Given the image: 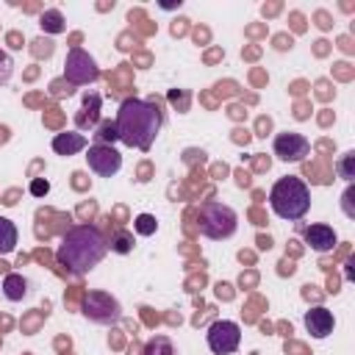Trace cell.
Returning <instances> with one entry per match:
<instances>
[{"label": "cell", "instance_id": "obj_11", "mask_svg": "<svg viewBox=\"0 0 355 355\" xmlns=\"http://www.w3.org/2000/svg\"><path fill=\"white\" fill-rule=\"evenodd\" d=\"M302 236H305V244L311 250H316V252H330L338 244V236H336V230L330 225H311V227H305Z\"/></svg>", "mask_w": 355, "mask_h": 355}, {"label": "cell", "instance_id": "obj_9", "mask_svg": "<svg viewBox=\"0 0 355 355\" xmlns=\"http://www.w3.org/2000/svg\"><path fill=\"white\" fill-rule=\"evenodd\" d=\"M272 147H275V155L280 161H302L308 155V150H311V141L302 133L286 130V133H277L275 136V144Z\"/></svg>", "mask_w": 355, "mask_h": 355}, {"label": "cell", "instance_id": "obj_21", "mask_svg": "<svg viewBox=\"0 0 355 355\" xmlns=\"http://www.w3.org/2000/svg\"><path fill=\"white\" fill-rule=\"evenodd\" d=\"M11 72H14V61H11V55H8L6 50H0V86L8 83Z\"/></svg>", "mask_w": 355, "mask_h": 355}, {"label": "cell", "instance_id": "obj_20", "mask_svg": "<svg viewBox=\"0 0 355 355\" xmlns=\"http://www.w3.org/2000/svg\"><path fill=\"white\" fill-rule=\"evenodd\" d=\"M133 227H136L141 236H153V233H155V227H158V222H155V216H153V214H139V216L133 219Z\"/></svg>", "mask_w": 355, "mask_h": 355}, {"label": "cell", "instance_id": "obj_23", "mask_svg": "<svg viewBox=\"0 0 355 355\" xmlns=\"http://www.w3.org/2000/svg\"><path fill=\"white\" fill-rule=\"evenodd\" d=\"M33 53H36L39 58H42V55H44V58L53 55V42H50V39H36V42H33Z\"/></svg>", "mask_w": 355, "mask_h": 355}, {"label": "cell", "instance_id": "obj_22", "mask_svg": "<svg viewBox=\"0 0 355 355\" xmlns=\"http://www.w3.org/2000/svg\"><path fill=\"white\" fill-rule=\"evenodd\" d=\"M352 161H355V153H344V158L338 164V175L344 180H352Z\"/></svg>", "mask_w": 355, "mask_h": 355}, {"label": "cell", "instance_id": "obj_10", "mask_svg": "<svg viewBox=\"0 0 355 355\" xmlns=\"http://www.w3.org/2000/svg\"><path fill=\"white\" fill-rule=\"evenodd\" d=\"M333 327H336V319L324 305H316V308L305 311V330L313 338H327L333 333Z\"/></svg>", "mask_w": 355, "mask_h": 355}, {"label": "cell", "instance_id": "obj_17", "mask_svg": "<svg viewBox=\"0 0 355 355\" xmlns=\"http://www.w3.org/2000/svg\"><path fill=\"white\" fill-rule=\"evenodd\" d=\"M144 355H178V352H175V344L169 341V336H155L147 341Z\"/></svg>", "mask_w": 355, "mask_h": 355}, {"label": "cell", "instance_id": "obj_6", "mask_svg": "<svg viewBox=\"0 0 355 355\" xmlns=\"http://www.w3.org/2000/svg\"><path fill=\"white\" fill-rule=\"evenodd\" d=\"M97 78H100V69H97L94 58L86 50L72 47L64 61V80L69 86H86V83H94Z\"/></svg>", "mask_w": 355, "mask_h": 355}, {"label": "cell", "instance_id": "obj_7", "mask_svg": "<svg viewBox=\"0 0 355 355\" xmlns=\"http://www.w3.org/2000/svg\"><path fill=\"white\" fill-rule=\"evenodd\" d=\"M208 349L214 355H230L239 341H241V327L230 319H216L211 327H208Z\"/></svg>", "mask_w": 355, "mask_h": 355}, {"label": "cell", "instance_id": "obj_3", "mask_svg": "<svg viewBox=\"0 0 355 355\" xmlns=\"http://www.w3.org/2000/svg\"><path fill=\"white\" fill-rule=\"evenodd\" d=\"M269 205L280 219L297 222L308 214L311 208V189L305 186L302 178L286 175L280 180H275V186L269 189Z\"/></svg>", "mask_w": 355, "mask_h": 355}, {"label": "cell", "instance_id": "obj_14", "mask_svg": "<svg viewBox=\"0 0 355 355\" xmlns=\"http://www.w3.org/2000/svg\"><path fill=\"white\" fill-rule=\"evenodd\" d=\"M97 111H100V94H86L83 97V114H78V125L80 128H92L97 125Z\"/></svg>", "mask_w": 355, "mask_h": 355}, {"label": "cell", "instance_id": "obj_13", "mask_svg": "<svg viewBox=\"0 0 355 355\" xmlns=\"http://www.w3.org/2000/svg\"><path fill=\"white\" fill-rule=\"evenodd\" d=\"M3 294H6V300L19 302V300L28 294V280H25L22 275H6V280H3Z\"/></svg>", "mask_w": 355, "mask_h": 355}, {"label": "cell", "instance_id": "obj_27", "mask_svg": "<svg viewBox=\"0 0 355 355\" xmlns=\"http://www.w3.org/2000/svg\"><path fill=\"white\" fill-rule=\"evenodd\" d=\"M8 42H11V47L17 50V47H22V39H19V33H8Z\"/></svg>", "mask_w": 355, "mask_h": 355}, {"label": "cell", "instance_id": "obj_19", "mask_svg": "<svg viewBox=\"0 0 355 355\" xmlns=\"http://www.w3.org/2000/svg\"><path fill=\"white\" fill-rule=\"evenodd\" d=\"M97 144H111V141H116L119 136H116V125L111 122V119H105V122H100V128H97Z\"/></svg>", "mask_w": 355, "mask_h": 355}, {"label": "cell", "instance_id": "obj_25", "mask_svg": "<svg viewBox=\"0 0 355 355\" xmlns=\"http://www.w3.org/2000/svg\"><path fill=\"white\" fill-rule=\"evenodd\" d=\"M50 89H53V94H58V97H61V94H72V86H69L67 80H53Z\"/></svg>", "mask_w": 355, "mask_h": 355}, {"label": "cell", "instance_id": "obj_24", "mask_svg": "<svg viewBox=\"0 0 355 355\" xmlns=\"http://www.w3.org/2000/svg\"><path fill=\"white\" fill-rule=\"evenodd\" d=\"M50 191V183L47 180H42V178H33L31 180V194L33 197H42V194H47Z\"/></svg>", "mask_w": 355, "mask_h": 355}, {"label": "cell", "instance_id": "obj_28", "mask_svg": "<svg viewBox=\"0 0 355 355\" xmlns=\"http://www.w3.org/2000/svg\"><path fill=\"white\" fill-rule=\"evenodd\" d=\"M8 139V128H0V141H6Z\"/></svg>", "mask_w": 355, "mask_h": 355}, {"label": "cell", "instance_id": "obj_1", "mask_svg": "<svg viewBox=\"0 0 355 355\" xmlns=\"http://www.w3.org/2000/svg\"><path fill=\"white\" fill-rule=\"evenodd\" d=\"M114 125H116L119 141H125L128 147H136V150H150L164 125V114L150 100L128 97V100H122Z\"/></svg>", "mask_w": 355, "mask_h": 355}, {"label": "cell", "instance_id": "obj_4", "mask_svg": "<svg viewBox=\"0 0 355 355\" xmlns=\"http://www.w3.org/2000/svg\"><path fill=\"white\" fill-rule=\"evenodd\" d=\"M236 225H239V216L230 205H222V202H214L208 200L202 208H200V233L219 241V239H230L236 233Z\"/></svg>", "mask_w": 355, "mask_h": 355}, {"label": "cell", "instance_id": "obj_26", "mask_svg": "<svg viewBox=\"0 0 355 355\" xmlns=\"http://www.w3.org/2000/svg\"><path fill=\"white\" fill-rule=\"evenodd\" d=\"M72 178H75V180H72V183H75V189H83V186H86V175H80V172H75Z\"/></svg>", "mask_w": 355, "mask_h": 355}, {"label": "cell", "instance_id": "obj_16", "mask_svg": "<svg viewBox=\"0 0 355 355\" xmlns=\"http://www.w3.org/2000/svg\"><path fill=\"white\" fill-rule=\"evenodd\" d=\"M39 25H42V31H47V33H61L67 25H64V17H61V11H55V8H47V11H42V17H39Z\"/></svg>", "mask_w": 355, "mask_h": 355}, {"label": "cell", "instance_id": "obj_2", "mask_svg": "<svg viewBox=\"0 0 355 355\" xmlns=\"http://www.w3.org/2000/svg\"><path fill=\"white\" fill-rule=\"evenodd\" d=\"M105 252H108V241L94 225H75L64 233L55 258L67 272L86 275L105 258Z\"/></svg>", "mask_w": 355, "mask_h": 355}, {"label": "cell", "instance_id": "obj_15", "mask_svg": "<svg viewBox=\"0 0 355 355\" xmlns=\"http://www.w3.org/2000/svg\"><path fill=\"white\" fill-rule=\"evenodd\" d=\"M17 225L6 216H0V255H8L17 247Z\"/></svg>", "mask_w": 355, "mask_h": 355}, {"label": "cell", "instance_id": "obj_5", "mask_svg": "<svg viewBox=\"0 0 355 355\" xmlns=\"http://www.w3.org/2000/svg\"><path fill=\"white\" fill-rule=\"evenodd\" d=\"M80 311H83V316H86L89 322H94V324H114V322H119V316H122V308H119L116 297H111V294H105V291H89V294H83Z\"/></svg>", "mask_w": 355, "mask_h": 355}, {"label": "cell", "instance_id": "obj_8", "mask_svg": "<svg viewBox=\"0 0 355 355\" xmlns=\"http://www.w3.org/2000/svg\"><path fill=\"white\" fill-rule=\"evenodd\" d=\"M86 164L92 172H97L100 178H111L119 172L122 166V155L111 147V144H92L86 153Z\"/></svg>", "mask_w": 355, "mask_h": 355}, {"label": "cell", "instance_id": "obj_12", "mask_svg": "<svg viewBox=\"0 0 355 355\" xmlns=\"http://www.w3.org/2000/svg\"><path fill=\"white\" fill-rule=\"evenodd\" d=\"M86 147V136L83 133H58L55 139H53V150L58 153V155H75L78 150H83Z\"/></svg>", "mask_w": 355, "mask_h": 355}, {"label": "cell", "instance_id": "obj_18", "mask_svg": "<svg viewBox=\"0 0 355 355\" xmlns=\"http://www.w3.org/2000/svg\"><path fill=\"white\" fill-rule=\"evenodd\" d=\"M114 252H119V255H125V252H130L133 250V236L128 233V230H116L114 236H111V244H108Z\"/></svg>", "mask_w": 355, "mask_h": 355}]
</instances>
